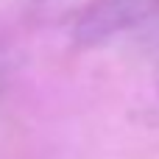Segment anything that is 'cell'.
Wrapping results in <instances>:
<instances>
[{"instance_id": "1", "label": "cell", "mask_w": 159, "mask_h": 159, "mask_svg": "<svg viewBox=\"0 0 159 159\" xmlns=\"http://www.w3.org/2000/svg\"><path fill=\"white\" fill-rule=\"evenodd\" d=\"M159 14V0H89L73 20L70 36L81 48L103 45Z\"/></svg>"}, {"instance_id": "2", "label": "cell", "mask_w": 159, "mask_h": 159, "mask_svg": "<svg viewBox=\"0 0 159 159\" xmlns=\"http://www.w3.org/2000/svg\"><path fill=\"white\" fill-rule=\"evenodd\" d=\"M3 87H6V73H3V64H0V95H3Z\"/></svg>"}]
</instances>
